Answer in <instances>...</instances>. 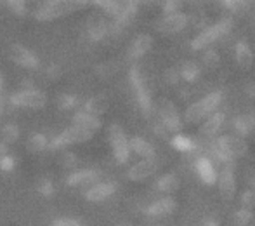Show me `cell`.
Wrapping results in <instances>:
<instances>
[{
  "instance_id": "obj_1",
  "label": "cell",
  "mask_w": 255,
  "mask_h": 226,
  "mask_svg": "<svg viewBox=\"0 0 255 226\" xmlns=\"http://www.w3.org/2000/svg\"><path fill=\"white\" fill-rule=\"evenodd\" d=\"M249 150L247 141L240 138L238 134H224L217 139L214 146H212V155L219 160V162H229L233 159L243 157Z\"/></svg>"
},
{
  "instance_id": "obj_2",
  "label": "cell",
  "mask_w": 255,
  "mask_h": 226,
  "mask_svg": "<svg viewBox=\"0 0 255 226\" xmlns=\"http://www.w3.org/2000/svg\"><path fill=\"white\" fill-rule=\"evenodd\" d=\"M222 103V92L214 91L210 94H207L203 99L193 103L186 108L184 112V120L189 124H198L203 117H208L210 113L215 112V108H219V105Z\"/></svg>"
},
{
  "instance_id": "obj_3",
  "label": "cell",
  "mask_w": 255,
  "mask_h": 226,
  "mask_svg": "<svg viewBox=\"0 0 255 226\" xmlns=\"http://www.w3.org/2000/svg\"><path fill=\"white\" fill-rule=\"evenodd\" d=\"M231 28H233V21L229 19V17H224V19L217 21L215 24L205 28L203 31H200V33L193 38L191 49L193 51H202V49H205L207 45L214 44L215 40H219L221 37L228 35L229 31H231Z\"/></svg>"
},
{
  "instance_id": "obj_4",
  "label": "cell",
  "mask_w": 255,
  "mask_h": 226,
  "mask_svg": "<svg viewBox=\"0 0 255 226\" xmlns=\"http://www.w3.org/2000/svg\"><path fill=\"white\" fill-rule=\"evenodd\" d=\"M128 80H130V85L135 92V99H137V105L141 108V112L148 117L153 112V101L151 96H149V91L146 87L144 77H142L139 66H132L130 71H128Z\"/></svg>"
},
{
  "instance_id": "obj_5",
  "label": "cell",
  "mask_w": 255,
  "mask_h": 226,
  "mask_svg": "<svg viewBox=\"0 0 255 226\" xmlns=\"http://www.w3.org/2000/svg\"><path fill=\"white\" fill-rule=\"evenodd\" d=\"M85 2H64V0H59V2H47L44 5H40L37 10L33 12L35 19L38 21H51L56 19V17L66 16L70 12H75L78 7H84Z\"/></svg>"
},
{
  "instance_id": "obj_6",
  "label": "cell",
  "mask_w": 255,
  "mask_h": 226,
  "mask_svg": "<svg viewBox=\"0 0 255 226\" xmlns=\"http://www.w3.org/2000/svg\"><path fill=\"white\" fill-rule=\"evenodd\" d=\"M94 134H96V132L80 127V125H71V127L64 129L59 136H56V138L49 143V148H51V150H59V148H64V146H68V145L89 141V139H92V136H94Z\"/></svg>"
},
{
  "instance_id": "obj_7",
  "label": "cell",
  "mask_w": 255,
  "mask_h": 226,
  "mask_svg": "<svg viewBox=\"0 0 255 226\" xmlns=\"http://www.w3.org/2000/svg\"><path fill=\"white\" fill-rule=\"evenodd\" d=\"M108 132H110V143H111L115 160L118 164H125L128 160V157H130V148H128V139L124 127L120 124H111Z\"/></svg>"
},
{
  "instance_id": "obj_8",
  "label": "cell",
  "mask_w": 255,
  "mask_h": 226,
  "mask_svg": "<svg viewBox=\"0 0 255 226\" xmlns=\"http://www.w3.org/2000/svg\"><path fill=\"white\" fill-rule=\"evenodd\" d=\"M158 115H160V122L165 125V129L168 132L179 134V131L182 129V122L181 117H179L177 108H175V105L170 99H161L158 103Z\"/></svg>"
},
{
  "instance_id": "obj_9",
  "label": "cell",
  "mask_w": 255,
  "mask_h": 226,
  "mask_svg": "<svg viewBox=\"0 0 255 226\" xmlns=\"http://www.w3.org/2000/svg\"><path fill=\"white\" fill-rule=\"evenodd\" d=\"M10 105L14 106H23V108H42L47 103L44 92H40L38 89H28V91H19L16 94H10L9 98Z\"/></svg>"
},
{
  "instance_id": "obj_10",
  "label": "cell",
  "mask_w": 255,
  "mask_h": 226,
  "mask_svg": "<svg viewBox=\"0 0 255 226\" xmlns=\"http://www.w3.org/2000/svg\"><path fill=\"white\" fill-rule=\"evenodd\" d=\"M217 183H219V193H221V197L226 200V202H231V200L235 199V193H236L235 171L229 169V167H224V169L217 174Z\"/></svg>"
},
{
  "instance_id": "obj_11",
  "label": "cell",
  "mask_w": 255,
  "mask_h": 226,
  "mask_svg": "<svg viewBox=\"0 0 255 226\" xmlns=\"http://www.w3.org/2000/svg\"><path fill=\"white\" fill-rule=\"evenodd\" d=\"M160 164H158L156 159H144L141 162L134 164V166L128 169L127 172V178L130 181H144V179L151 178L154 172L158 171Z\"/></svg>"
},
{
  "instance_id": "obj_12",
  "label": "cell",
  "mask_w": 255,
  "mask_h": 226,
  "mask_svg": "<svg viewBox=\"0 0 255 226\" xmlns=\"http://www.w3.org/2000/svg\"><path fill=\"white\" fill-rule=\"evenodd\" d=\"M10 59L23 68H31L33 70V68L38 66V57L35 56V52L21 44L10 45Z\"/></svg>"
},
{
  "instance_id": "obj_13",
  "label": "cell",
  "mask_w": 255,
  "mask_h": 226,
  "mask_svg": "<svg viewBox=\"0 0 255 226\" xmlns=\"http://www.w3.org/2000/svg\"><path fill=\"white\" fill-rule=\"evenodd\" d=\"M188 26V16L184 12L170 14V16H165L163 19L158 21V31L161 33H177L182 31Z\"/></svg>"
},
{
  "instance_id": "obj_14",
  "label": "cell",
  "mask_w": 255,
  "mask_h": 226,
  "mask_svg": "<svg viewBox=\"0 0 255 226\" xmlns=\"http://www.w3.org/2000/svg\"><path fill=\"white\" fill-rule=\"evenodd\" d=\"M87 33L91 40H103L110 33V23L101 16V14H92L87 19Z\"/></svg>"
},
{
  "instance_id": "obj_15",
  "label": "cell",
  "mask_w": 255,
  "mask_h": 226,
  "mask_svg": "<svg viewBox=\"0 0 255 226\" xmlns=\"http://www.w3.org/2000/svg\"><path fill=\"white\" fill-rule=\"evenodd\" d=\"M137 7H139L137 2H124V3H122L120 14L115 17V23L110 24V31H111V33H117V31L122 30V28L127 26V24L132 21V17L137 14Z\"/></svg>"
},
{
  "instance_id": "obj_16",
  "label": "cell",
  "mask_w": 255,
  "mask_h": 226,
  "mask_svg": "<svg viewBox=\"0 0 255 226\" xmlns=\"http://www.w3.org/2000/svg\"><path fill=\"white\" fill-rule=\"evenodd\" d=\"M175 206H177V202L172 197H163V199H158L153 204H149L144 213L151 218L168 216V214H172L175 211Z\"/></svg>"
},
{
  "instance_id": "obj_17",
  "label": "cell",
  "mask_w": 255,
  "mask_h": 226,
  "mask_svg": "<svg viewBox=\"0 0 255 226\" xmlns=\"http://www.w3.org/2000/svg\"><path fill=\"white\" fill-rule=\"evenodd\" d=\"M153 47V37L148 33H141L132 40L130 47H128V57L130 59H139Z\"/></svg>"
},
{
  "instance_id": "obj_18",
  "label": "cell",
  "mask_w": 255,
  "mask_h": 226,
  "mask_svg": "<svg viewBox=\"0 0 255 226\" xmlns=\"http://www.w3.org/2000/svg\"><path fill=\"white\" fill-rule=\"evenodd\" d=\"M117 190L115 183H98V185L91 186V188L85 192V199L89 202H103L108 197H111Z\"/></svg>"
},
{
  "instance_id": "obj_19",
  "label": "cell",
  "mask_w": 255,
  "mask_h": 226,
  "mask_svg": "<svg viewBox=\"0 0 255 226\" xmlns=\"http://www.w3.org/2000/svg\"><path fill=\"white\" fill-rule=\"evenodd\" d=\"M196 172H198L200 179L205 185H215L217 183V171H215L212 160L207 159V157H200L196 160Z\"/></svg>"
},
{
  "instance_id": "obj_20",
  "label": "cell",
  "mask_w": 255,
  "mask_h": 226,
  "mask_svg": "<svg viewBox=\"0 0 255 226\" xmlns=\"http://www.w3.org/2000/svg\"><path fill=\"white\" fill-rule=\"evenodd\" d=\"M224 120H226V115L222 112H214L210 113L207 117V120L202 124V127H200V134L202 136H207V138H210V136H215L219 131H221V127L224 125Z\"/></svg>"
},
{
  "instance_id": "obj_21",
  "label": "cell",
  "mask_w": 255,
  "mask_h": 226,
  "mask_svg": "<svg viewBox=\"0 0 255 226\" xmlns=\"http://www.w3.org/2000/svg\"><path fill=\"white\" fill-rule=\"evenodd\" d=\"M99 178V171L96 169H82V171H77L73 174H70L66 178V185L70 186H84V185H89V183H94L98 181Z\"/></svg>"
},
{
  "instance_id": "obj_22",
  "label": "cell",
  "mask_w": 255,
  "mask_h": 226,
  "mask_svg": "<svg viewBox=\"0 0 255 226\" xmlns=\"http://www.w3.org/2000/svg\"><path fill=\"white\" fill-rule=\"evenodd\" d=\"M108 106H110V101H108V98L104 94H98V96H92L91 99H89L87 103H85L84 106V112L92 115V117H98L103 113L108 112Z\"/></svg>"
},
{
  "instance_id": "obj_23",
  "label": "cell",
  "mask_w": 255,
  "mask_h": 226,
  "mask_svg": "<svg viewBox=\"0 0 255 226\" xmlns=\"http://www.w3.org/2000/svg\"><path fill=\"white\" fill-rule=\"evenodd\" d=\"M235 54H236V63L240 64V68L243 70H249L254 63V52L252 47L247 44L245 40H240L235 47Z\"/></svg>"
},
{
  "instance_id": "obj_24",
  "label": "cell",
  "mask_w": 255,
  "mask_h": 226,
  "mask_svg": "<svg viewBox=\"0 0 255 226\" xmlns=\"http://www.w3.org/2000/svg\"><path fill=\"white\" fill-rule=\"evenodd\" d=\"M233 127L238 132V136H247L255 129V115L254 113H243L233 118Z\"/></svg>"
},
{
  "instance_id": "obj_25",
  "label": "cell",
  "mask_w": 255,
  "mask_h": 226,
  "mask_svg": "<svg viewBox=\"0 0 255 226\" xmlns=\"http://www.w3.org/2000/svg\"><path fill=\"white\" fill-rule=\"evenodd\" d=\"M128 148H130V152L137 153V155L144 157V159H154V146L149 141H146L144 138L134 136L128 141Z\"/></svg>"
},
{
  "instance_id": "obj_26",
  "label": "cell",
  "mask_w": 255,
  "mask_h": 226,
  "mask_svg": "<svg viewBox=\"0 0 255 226\" xmlns=\"http://www.w3.org/2000/svg\"><path fill=\"white\" fill-rule=\"evenodd\" d=\"M73 125H80L84 129H89L92 132H98L101 129V120L98 117H92V115L85 113L84 110L82 112H77L73 117Z\"/></svg>"
},
{
  "instance_id": "obj_27",
  "label": "cell",
  "mask_w": 255,
  "mask_h": 226,
  "mask_svg": "<svg viewBox=\"0 0 255 226\" xmlns=\"http://www.w3.org/2000/svg\"><path fill=\"white\" fill-rule=\"evenodd\" d=\"M179 185H181V181H179L177 174H172V172H167V174H163L161 178H158L156 181V190L158 192H165V193H172L175 192V190L179 188Z\"/></svg>"
},
{
  "instance_id": "obj_28",
  "label": "cell",
  "mask_w": 255,
  "mask_h": 226,
  "mask_svg": "<svg viewBox=\"0 0 255 226\" xmlns=\"http://www.w3.org/2000/svg\"><path fill=\"white\" fill-rule=\"evenodd\" d=\"M200 73H202V70H200V66L195 63V61H186V63L182 64L181 73L179 75H181L186 82H196V78L200 77Z\"/></svg>"
},
{
  "instance_id": "obj_29",
  "label": "cell",
  "mask_w": 255,
  "mask_h": 226,
  "mask_svg": "<svg viewBox=\"0 0 255 226\" xmlns=\"http://www.w3.org/2000/svg\"><path fill=\"white\" fill-rule=\"evenodd\" d=\"M170 145L174 146L177 152H193V150H195V141L184 134H175L174 138L170 139Z\"/></svg>"
},
{
  "instance_id": "obj_30",
  "label": "cell",
  "mask_w": 255,
  "mask_h": 226,
  "mask_svg": "<svg viewBox=\"0 0 255 226\" xmlns=\"http://www.w3.org/2000/svg\"><path fill=\"white\" fill-rule=\"evenodd\" d=\"M49 146L47 143V138H45L44 134H40V132H35V134H31L30 138H28L26 141V148L30 150V152H42V150H45Z\"/></svg>"
},
{
  "instance_id": "obj_31",
  "label": "cell",
  "mask_w": 255,
  "mask_h": 226,
  "mask_svg": "<svg viewBox=\"0 0 255 226\" xmlns=\"http://www.w3.org/2000/svg\"><path fill=\"white\" fill-rule=\"evenodd\" d=\"M0 138H2V143L9 145V143H14L17 138H19V129L14 124H5L2 129H0Z\"/></svg>"
},
{
  "instance_id": "obj_32",
  "label": "cell",
  "mask_w": 255,
  "mask_h": 226,
  "mask_svg": "<svg viewBox=\"0 0 255 226\" xmlns=\"http://www.w3.org/2000/svg\"><path fill=\"white\" fill-rule=\"evenodd\" d=\"M122 3H124V2H111V0H99V2H96V5H98L101 10H104V12H106L108 16L117 17L118 14H120V10H122Z\"/></svg>"
},
{
  "instance_id": "obj_33",
  "label": "cell",
  "mask_w": 255,
  "mask_h": 226,
  "mask_svg": "<svg viewBox=\"0 0 255 226\" xmlns=\"http://www.w3.org/2000/svg\"><path fill=\"white\" fill-rule=\"evenodd\" d=\"M250 220H252V211L243 209V207L233 214V223H235V226H247L250 223Z\"/></svg>"
},
{
  "instance_id": "obj_34",
  "label": "cell",
  "mask_w": 255,
  "mask_h": 226,
  "mask_svg": "<svg viewBox=\"0 0 255 226\" xmlns=\"http://www.w3.org/2000/svg\"><path fill=\"white\" fill-rule=\"evenodd\" d=\"M78 103V99L75 98L73 94H61L59 99H57V105H59L61 110H71L75 108Z\"/></svg>"
},
{
  "instance_id": "obj_35",
  "label": "cell",
  "mask_w": 255,
  "mask_h": 226,
  "mask_svg": "<svg viewBox=\"0 0 255 226\" xmlns=\"http://www.w3.org/2000/svg\"><path fill=\"white\" fill-rule=\"evenodd\" d=\"M7 7H9L16 16H26V12H28L26 2H23V0H9Z\"/></svg>"
},
{
  "instance_id": "obj_36",
  "label": "cell",
  "mask_w": 255,
  "mask_h": 226,
  "mask_svg": "<svg viewBox=\"0 0 255 226\" xmlns=\"http://www.w3.org/2000/svg\"><path fill=\"white\" fill-rule=\"evenodd\" d=\"M219 63H221V56L217 54V51H214V49H210V51H205V54H203V64H205V66L215 68Z\"/></svg>"
},
{
  "instance_id": "obj_37",
  "label": "cell",
  "mask_w": 255,
  "mask_h": 226,
  "mask_svg": "<svg viewBox=\"0 0 255 226\" xmlns=\"http://www.w3.org/2000/svg\"><path fill=\"white\" fill-rule=\"evenodd\" d=\"M242 207L243 209H249V211H252L255 207V192L252 188L245 190V192L242 193Z\"/></svg>"
},
{
  "instance_id": "obj_38",
  "label": "cell",
  "mask_w": 255,
  "mask_h": 226,
  "mask_svg": "<svg viewBox=\"0 0 255 226\" xmlns=\"http://www.w3.org/2000/svg\"><path fill=\"white\" fill-rule=\"evenodd\" d=\"M38 192L44 197H51L54 193V183L49 178H42L40 183H38Z\"/></svg>"
},
{
  "instance_id": "obj_39",
  "label": "cell",
  "mask_w": 255,
  "mask_h": 226,
  "mask_svg": "<svg viewBox=\"0 0 255 226\" xmlns=\"http://www.w3.org/2000/svg\"><path fill=\"white\" fill-rule=\"evenodd\" d=\"M224 7H228L231 12H245L247 9H249V3L247 2H238V0H231V2H224Z\"/></svg>"
},
{
  "instance_id": "obj_40",
  "label": "cell",
  "mask_w": 255,
  "mask_h": 226,
  "mask_svg": "<svg viewBox=\"0 0 255 226\" xmlns=\"http://www.w3.org/2000/svg\"><path fill=\"white\" fill-rule=\"evenodd\" d=\"M163 12H165V16L181 12V2H175V0H168V2H165L163 3Z\"/></svg>"
},
{
  "instance_id": "obj_41",
  "label": "cell",
  "mask_w": 255,
  "mask_h": 226,
  "mask_svg": "<svg viewBox=\"0 0 255 226\" xmlns=\"http://www.w3.org/2000/svg\"><path fill=\"white\" fill-rule=\"evenodd\" d=\"M14 166H16V160H14L10 155L0 157V169H2V171L9 172V171H12V169H14Z\"/></svg>"
},
{
  "instance_id": "obj_42",
  "label": "cell",
  "mask_w": 255,
  "mask_h": 226,
  "mask_svg": "<svg viewBox=\"0 0 255 226\" xmlns=\"http://www.w3.org/2000/svg\"><path fill=\"white\" fill-rule=\"evenodd\" d=\"M179 71L175 70V68H168L167 71H165V82H167L168 85H175L179 82Z\"/></svg>"
},
{
  "instance_id": "obj_43",
  "label": "cell",
  "mask_w": 255,
  "mask_h": 226,
  "mask_svg": "<svg viewBox=\"0 0 255 226\" xmlns=\"http://www.w3.org/2000/svg\"><path fill=\"white\" fill-rule=\"evenodd\" d=\"M61 164H63L64 167H73L75 164H77V155L71 152H64L63 155H61Z\"/></svg>"
},
{
  "instance_id": "obj_44",
  "label": "cell",
  "mask_w": 255,
  "mask_h": 226,
  "mask_svg": "<svg viewBox=\"0 0 255 226\" xmlns=\"http://www.w3.org/2000/svg\"><path fill=\"white\" fill-rule=\"evenodd\" d=\"M52 226H82V223L73 218H57V220H54Z\"/></svg>"
},
{
  "instance_id": "obj_45",
  "label": "cell",
  "mask_w": 255,
  "mask_h": 226,
  "mask_svg": "<svg viewBox=\"0 0 255 226\" xmlns=\"http://www.w3.org/2000/svg\"><path fill=\"white\" fill-rule=\"evenodd\" d=\"M153 129H154V132H156L158 136H161V138H167L168 131H167V129H165V125L161 124L160 120H158L156 124H154V127H153Z\"/></svg>"
},
{
  "instance_id": "obj_46",
  "label": "cell",
  "mask_w": 255,
  "mask_h": 226,
  "mask_svg": "<svg viewBox=\"0 0 255 226\" xmlns=\"http://www.w3.org/2000/svg\"><path fill=\"white\" fill-rule=\"evenodd\" d=\"M247 179H249L250 186H252V190L255 192V166H250L247 169Z\"/></svg>"
},
{
  "instance_id": "obj_47",
  "label": "cell",
  "mask_w": 255,
  "mask_h": 226,
  "mask_svg": "<svg viewBox=\"0 0 255 226\" xmlns=\"http://www.w3.org/2000/svg\"><path fill=\"white\" fill-rule=\"evenodd\" d=\"M47 73H49V77H51V78H56L57 75L61 73V71H59V66H57V64H51V66L47 68Z\"/></svg>"
},
{
  "instance_id": "obj_48",
  "label": "cell",
  "mask_w": 255,
  "mask_h": 226,
  "mask_svg": "<svg viewBox=\"0 0 255 226\" xmlns=\"http://www.w3.org/2000/svg\"><path fill=\"white\" fill-rule=\"evenodd\" d=\"M3 110V77L0 75V112Z\"/></svg>"
},
{
  "instance_id": "obj_49",
  "label": "cell",
  "mask_w": 255,
  "mask_h": 226,
  "mask_svg": "<svg viewBox=\"0 0 255 226\" xmlns=\"http://www.w3.org/2000/svg\"><path fill=\"white\" fill-rule=\"evenodd\" d=\"M203 226H221V225H219L217 221L212 220V218H208V220H205V221H203Z\"/></svg>"
},
{
  "instance_id": "obj_50",
  "label": "cell",
  "mask_w": 255,
  "mask_h": 226,
  "mask_svg": "<svg viewBox=\"0 0 255 226\" xmlns=\"http://www.w3.org/2000/svg\"><path fill=\"white\" fill-rule=\"evenodd\" d=\"M7 155V145L5 143H0V157Z\"/></svg>"
},
{
  "instance_id": "obj_51",
  "label": "cell",
  "mask_w": 255,
  "mask_h": 226,
  "mask_svg": "<svg viewBox=\"0 0 255 226\" xmlns=\"http://www.w3.org/2000/svg\"><path fill=\"white\" fill-rule=\"evenodd\" d=\"M247 91L250 92V96H254V98H255V85H250V87L247 89Z\"/></svg>"
},
{
  "instance_id": "obj_52",
  "label": "cell",
  "mask_w": 255,
  "mask_h": 226,
  "mask_svg": "<svg viewBox=\"0 0 255 226\" xmlns=\"http://www.w3.org/2000/svg\"><path fill=\"white\" fill-rule=\"evenodd\" d=\"M118 226H128V225H118Z\"/></svg>"
}]
</instances>
